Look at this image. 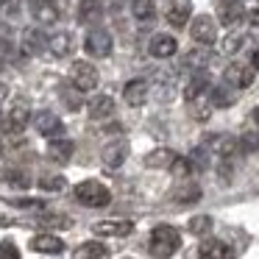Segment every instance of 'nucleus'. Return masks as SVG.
Returning <instances> with one entry per match:
<instances>
[{
  "label": "nucleus",
  "mask_w": 259,
  "mask_h": 259,
  "mask_svg": "<svg viewBox=\"0 0 259 259\" xmlns=\"http://www.w3.org/2000/svg\"><path fill=\"white\" fill-rule=\"evenodd\" d=\"M190 36L198 42V45H203V48L214 45V39H218V23H214L212 17H206V14H201V17L192 20Z\"/></svg>",
  "instance_id": "6"
},
{
  "label": "nucleus",
  "mask_w": 259,
  "mask_h": 259,
  "mask_svg": "<svg viewBox=\"0 0 259 259\" xmlns=\"http://www.w3.org/2000/svg\"><path fill=\"white\" fill-rule=\"evenodd\" d=\"M123 98L128 106H142L148 101V81L145 78H134L123 87Z\"/></svg>",
  "instance_id": "15"
},
{
  "label": "nucleus",
  "mask_w": 259,
  "mask_h": 259,
  "mask_svg": "<svg viewBox=\"0 0 259 259\" xmlns=\"http://www.w3.org/2000/svg\"><path fill=\"white\" fill-rule=\"evenodd\" d=\"M67 187V181L62 179V176H42L39 179V190H48V192H59Z\"/></svg>",
  "instance_id": "33"
},
{
  "label": "nucleus",
  "mask_w": 259,
  "mask_h": 259,
  "mask_svg": "<svg viewBox=\"0 0 259 259\" xmlns=\"http://www.w3.org/2000/svg\"><path fill=\"white\" fill-rule=\"evenodd\" d=\"M84 51L90 53L92 59H106L112 53V34L103 28H92L87 31L84 36Z\"/></svg>",
  "instance_id": "5"
},
{
  "label": "nucleus",
  "mask_w": 259,
  "mask_h": 259,
  "mask_svg": "<svg viewBox=\"0 0 259 259\" xmlns=\"http://www.w3.org/2000/svg\"><path fill=\"white\" fill-rule=\"evenodd\" d=\"M73 192H75V201L84 203V206H92V209H101L112 201V192L95 179H87V181H81V184H75Z\"/></svg>",
  "instance_id": "2"
},
{
  "label": "nucleus",
  "mask_w": 259,
  "mask_h": 259,
  "mask_svg": "<svg viewBox=\"0 0 259 259\" xmlns=\"http://www.w3.org/2000/svg\"><path fill=\"white\" fill-rule=\"evenodd\" d=\"M223 81L229 87H234V90H245V87L253 84V67H248V64H229V67L223 70Z\"/></svg>",
  "instance_id": "8"
},
{
  "label": "nucleus",
  "mask_w": 259,
  "mask_h": 259,
  "mask_svg": "<svg viewBox=\"0 0 259 259\" xmlns=\"http://www.w3.org/2000/svg\"><path fill=\"white\" fill-rule=\"evenodd\" d=\"M251 67H253V70H259V48L251 53Z\"/></svg>",
  "instance_id": "42"
},
{
  "label": "nucleus",
  "mask_w": 259,
  "mask_h": 259,
  "mask_svg": "<svg viewBox=\"0 0 259 259\" xmlns=\"http://www.w3.org/2000/svg\"><path fill=\"white\" fill-rule=\"evenodd\" d=\"M173 198H176L179 203H195L198 198H201V187H198V184H190V181H187L181 190H176Z\"/></svg>",
  "instance_id": "29"
},
{
  "label": "nucleus",
  "mask_w": 259,
  "mask_h": 259,
  "mask_svg": "<svg viewBox=\"0 0 259 259\" xmlns=\"http://www.w3.org/2000/svg\"><path fill=\"white\" fill-rule=\"evenodd\" d=\"M176 159V153L170 151V148H156V151H151L145 156V164L148 167H170Z\"/></svg>",
  "instance_id": "23"
},
{
  "label": "nucleus",
  "mask_w": 259,
  "mask_h": 259,
  "mask_svg": "<svg viewBox=\"0 0 259 259\" xmlns=\"http://www.w3.org/2000/svg\"><path fill=\"white\" fill-rule=\"evenodd\" d=\"M131 14L140 23H148L156 17V6H153V0H131Z\"/></svg>",
  "instance_id": "24"
},
{
  "label": "nucleus",
  "mask_w": 259,
  "mask_h": 259,
  "mask_svg": "<svg viewBox=\"0 0 259 259\" xmlns=\"http://www.w3.org/2000/svg\"><path fill=\"white\" fill-rule=\"evenodd\" d=\"M39 223L56 226V229H67V226H73V218L70 214H45V218H39Z\"/></svg>",
  "instance_id": "34"
},
{
  "label": "nucleus",
  "mask_w": 259,
  "mask_h": 259,
  "mask_svg": "<svg viewBox=\"0 0 259 259\" xmlns=\"http://www.w3.org/2000/svg\"><path fill=\"white\" fill-rule=\"evenodd\" d=\"M251 17H253V20H259V6H256V9H253V12H251Z\"/></svg>",
  "instance_id": "45"
},
{
  "label": "nucleus",
  "mask_w": 259,
  "mask_h": 259,
  "mask_svg": "<svg viewBox=\"0 0 259 259\" xmlns=\"http://www.w3.org/2000/svg\"><path fill=\"white\" fill-rule=\"evenodd\" d=\"M6 95H9V87L3 84V81H0V101H3V98H6Z\"/></svg>",
  "instance_id": "43"
},
{
  "label": "nucleus",
  "mask_w": 259,
  "mask_h": 259,
  "mask_svg": "<svg viewBox=\"0 0 259 259\" xmlns=\"http://www.w3.org/2000/svg\"><path fill=\"white\" fill-rule=\"evenodd\" d=\"M242 42H245V36L240 34V31H234V34H229L223 39V53H237L242 48Z\"/></svg>",
  "instance_id": "35"
},
{
  "label": "nucleus",
  "mask_w": 259,
  "mask_h": 259,
  "mask_svg": "<svg viewBox=\"0 0 259 259\" xmlns=\"http://www.w3.org/2000/svg\"><path fill=\"white\" fill-rule=\"evenodd\" d=\"M6 181H9V184H14V187H20V190H25V187L31 184L28 176H25L23 170H9V173H6Z\"/></svg>",
  "instance_id": "37"
},
{
  "label": "nucleus",
  "mask_w": 259,
  "mask_h": 259,
  "mask_svg": "<svg viewBox=\"0 0 259 259\" xmlns=\"http://www.w3.org/2000/svg\"><path fill=\"white\" fill-rule=\"evenodd\" d=\"M212 90L206 81V75H195V78H190V84L184 87V98L187 101H195L198 95H206V92Z\"/></svg>",
  "instance_id": "25"
},
{
  "label": "nucleus",
  "mask_w": 259,
  "mask_h": 259,
  "mask_svg": "<svg viewBox=\"0 0 259 259\" xmlns=\"http://www.w3.org/2000/svg\"><path fill=\"white\" fill-rule=\"evenodd\" d=\"M240 151L259 153V134H256V131H245V134L240 137Z\"/></svg>",
  "instance_id": "32"
},
{
  "label": "nucleus",
  "mask_w": 259,
  "mask_h": 259,
  "mask_svg": "<svg viewBox=\"0 0 259 259\" xmlns=\"http://www.w3.org/2000/svg\"><path fill=\"white\" fill-rule=\"evenodd\" d=\"M78 259H106L109 256V248L101 245V242H84V245L75 251Z\"/></svg>",
  "instance_id": "26"
},
{
  "label": "nucleus",
  "mask_w": 259,
  "mask_h": 259,
  "mask_svg": "<svg viewBox=\"0 0 259 259\" xmlns=\"http://www.w3.org/2000/svg\"><path fill=\"white\" fill-rule=\"evenodd\" d=\"M176 51H179V42H176V36H170V34H156L151 42H148V53H151L153 59H170Z\"/></svg>",
  "instance_id": "11"
},
{
  "label": "nucleus",
  "mask_w": 259,
  "mask_h": 259,
  "mask_svg": "<svg viewBox=\"0 0 259 259\" xmlns=\"http://www.w3.org/2000/svg\"><path fill=\"white\" fill-rule=\"evenodd\" d=\"M48 45V39L42 36L39 28H28L25 31V48H28V53H42V48Z\"/></svg>",
  "instance_id": "28"
},
{
  "label": "nucleus",
  "mask_w": 259,
  "mask_h": 259,
  "mask_svg": "<svg viewBox=\"0 0 259 259\" xmlns=\"http://www.w3.org/2000/svg\"><path fill=\"white\" fill-rule=\"evenodd\" d=\"M31 120V106L25 98H17V101L12 103V109L6 112V123H3V128L9 131V134H23V128L28 125Z\"/></svg>",
  "instance_id": "4"
},
{
  "label": "nucleus",
  "mask_w": 259,
  "mask_h": 259,
  "mask_svg": "<svg viewBox=\"0 0 259 259\" xmlns=\"http://www.w3.org/2000/svg\"><path fill=\"white\" fill-rule=\"evenodd\" d=\"M209 148H212L220 159H231L240 151V140H234V137H229V134H218V137H209Z\"/></svg>",
  "instance_id": "14"
},
{
  "label": "nucleus",
  "mask_w": 259,
  "mask_h": 259,
  "mask_svg": "<svg viewBox=\"0 0 259 259\" xmlns=\"http://www.w3.org/2000/svg\"><path fill=\"white\" fill-rule=\"evenodd\" d=\"M167 170L176 176V179H190V173H192V162H190L187 156H179V153H176L173 164H170Z\"/></svg>",
  "instance_id": "30"
},
{
  "label": "nucleus",
  "mask_w": 259,
  "mask_h": 259,
  "mask_svg": "<svg viewBox=\"0 0 259 259\" xmlns=\"http://www.w3.org/2000/svg\"><path fill=\"white\" fill-rule=\"evenodd\" d=\"M73 151H75V145H73V140H64V137H53L51 140V145H48V156L53 159V162H70V156H73Z\"/></svg>",
  "instance_id": "17"
},
{
  "label": "nucleus",
  "mask_w": 259,
  "mask_h": 259,
  "mask_svg": "<svg viewBox=\"0 0 259 259\" xmlns=\"http://www.w3.org/2000/svg\"><path fill=\"white\" fill-rule=\"evenodd\" d=\"M190 17H192L190 0H173L167 6V12H164V20H167L173 28H184V25L190 23Z\"/></svg>",
  "instance_id": "10"
},
{
  "label": "nucleus",
  "mask_w": 259,
  "mask_h": 259,
  "mask_svg": "<svg viewBox=\"0 0 259 259\" xmlns=\"http://www.w3.org/2000/svg\"><path fill=\"white\" fill-rule=\"evenodd\" d=\"M31 248H34L36 253H62L64 242L59 240L56 234H36L34 240H31Z\"/></svg>",
  "instance_id": "18"
},
{
  "label": "nucleus",
  "mask_w": 259,
  "mask_h": 259,
  "mask_svg": "<svg viewBox=\"0 0 259 259\" xmlns=\"http://www.w3.org/2000/svg\"><path fill=\"white\" fill-rule=\"evenodd\" d=\"M101 14H103L101 0H81V6H78V20L81 23H98Z\"/></svg>",
  "instance_id": "22"
},
{
  "label": "nucleus",
  "mask_w": 259,
  "mask_h": 259,
  "mask_svg": "<svg viewBox=\"0 0 259 259\" xmlns=\"http://www.w3.org/2000/svg\"><path fill=\"white\" fill-rule=\"evenodd\" d=\"M92 231L101 237H128L134 231V223L131 220H101L92 226Z\"/></svg>",
  "instance_id": "13"
},
{
  "label": "nucleus",
  "mask_w": 259,
  "mask_h": 259,
  "mask_svg": "<svg viewBox=\"0 0 259 259\" xmlns=\"http://www.w3.org/2000/svg\"><path fill=\"white\" fill-rule=\"evenodd\" d=\"M190 162L192 164H198V167H206V164H209V159H206V151H203V148H195V151H192L190 153Z\"/></svg>",
  "instance_id": "41"
},
{
  "label": "nucleus",
  "mask_w": 259,
  "mask_h": 259,
  "mask_svg": "<svg viewBox=\"0 0 259 259\" xmlns=\"http://www.w3.org/2000/svg\"><path fill=\"white\" fill-rule=\"evenodd\" d=\"M98 70L92 67L90 62H75L73 67H70V84L75 87L78 92H90L98 87Z\"/></svg>",
  "instance_id": "3"
},
{
  "label": "nucleus",
  "mask_w": 259,
  "mask_h": 259,
  "mask_svg": "<svg viewBox=\"0 0 259 259\" xmlns=\"http://www.w3.org/2000/svg\"><path fill=\"white\" fill-rule=\"evenodd\" d=\"M209 98H212V106H231V103H234V98L229 95V92L226 90H209Z\"/></svg>",
  "instance_id": "36"
},
{
  "label": "nucleus",
  "mask_w": 259,
  "mask_h": 259,
  "mask_svg": "<svg viewBox=\"0 0 259 259\" xmlns=\"http://www.w3.org/2000/svg\"><path fill=\"white\" fill-rule=\"evenodd\" d=\"M0 259H20V248L12 240H3L0 242Z\"/></svg>",
  "instance_id": "39"
},
{
  "label": "nucleus",
  "mask_w": 259,
  "mask_h": 259,
  "mask_svg": "<svg viewBox=\"0 0 259 259\" xmlns=\"http://www.w3.org/2000/svg\"><path fill=\"white\" fill-rule=\"evenodd\" d=\"M206 62H209V53L206 51H192L190 56L184 59L187 67H201V64H206Z\"/></svg>",
  "instance_id": "40"
},
{
  "label": "nucleus",
  "mask_w": 259,
  "mask_h": 259,
  "mask_svg": "<svg viewBox=\"0 0 259 259\" xmlns=\"http://www.w3.org/2000/svg\"><path fill=\"white\" fill-rule=\"evenodd\" d=\"M212 218H209V214H198V218H192L190 220V231L192 234H209V231H212Z\"/></svg>",
  "instance_id": "31"
},
{
  "label": "nucleus",
  "mask_w": 259,
  "mask_h": 259,
  "mask_svg": "<svg viewBox=\"0 0 259 259\" xmlns=\"http://www.w3.org/2000/svg\"><path fill=\"white\" fill-rule=\"evenodd\" d=\"M206 95H209V92H206ZM206 95H198L195 101H187V103H190V114L195 120H209V114H212V112H209L212 106H209Z\"/></svg>",
  "instance_id": "27"
},
{
  "label": "nucleus",
  "mask_w": 259,
  "mask_h": 259,
  "mask_svg": "<svg viewBox=\"0 0 259 259\" xmlns=\"http://www.w3.org/2000/svg\"><path fill=\"white\" fill-rule=\"evenodd\" d=\"M31 14L36 23L42 25H53L59 20V6L56 0H31Z\"/></svg>",
  "instance_id": "12"
},
{
  "label": "nucleus",
  "mask_w": 259,
  "mask_h": 259,
  "mask_svg": "<svg viewBox=\"0 0 259 259\" xmlns=\"http://www.w3.org/2000/svg\"><path fill=\"white\" fill-rule=\"evenodd\" d=\"M179 245H181L179 229H173V226H156L151 231V245H148V251L153 256H173L179 251Z\"/></svg>",
  "instance_id": "1"
},
{
  "label": "nucleus",
  "mask_w": 259,
  "mask_h": 259,
  "mask_svg": "<svg viewBox=\"0 0 259 259\" xmlns=\"http://www.w3.org/2000/svg\"><path fill=\"white\" fill-rule=\"evenodd\" d=\"M112 112H114V101L109 95H98V98H92V101L87 103V114H90L92 120H103Z\"/></svg>",
  "instance_id": "19"
},
{
  "label": "nucleus",
  "mask_w": 259,
  "mask_h": 259,
  "mask_svg": "<svg viewBox=\"0 0 259 259\" xmlns=\"http://www.w3.org/2000/svg\"><path fill=\"white\" fill-rule=\"evenodd\" d=\"M218 20L226 25V28H234L245 20V6L240 0H220L218 3Z\"/></svg>",
  "instance_id": "7"
},
{
  "label": "nucleus",
  "mask_w": 259,
  "mask_h": 259,
  "mask_svg": "<svg viewBox=\"0 0 259 259\" xmlns=\"http://www.w3.org/2000/svg\"><path fill=\"white\" fill-rule=\"evenodd\" d=\"M34 128L39 131L42 137H59V134H64V123H62V117L59 114H53V112H39L34 117Z\"/></svg>",
  "instance_id": "9"
},
{
  "label": "nucleus",
  "mask_w": 259,
  "mask_h": 259,
  "mask_svg": "<svg viewBox=\"0 0 259 259\" xmlns=\"http://www.w3.org/2000/svg\"><path fill=\"white\" fill-rule=\"evenodd\" d=\"M253 123H256V125H259V106H256V109H253Z\"/></svg>",
  "instance_id": "44"
},
{
  "label": "nucleus",
  "mask_w": 259,
  "mask_h": 259,
  "mask_svg": "<svg viewBox=\"0 0 259 259\" xmlns=\"http://www.w3.org/2000/svg\"><path fill=\"white\" fill-rule=\"evenodd\" d=\"M101 156H103V164H106V167H120V164L125 162V156H128V142L125 140L109 142Z\"/></svg>",
  "instance_id": "16"
},
{
  "label": "nucleus",
  "mask_w": 259,
  "mask_h": 259,
  "mask_svg": "<svg viewBox=\"0 0 259 259\" xmlns=\"http://www.w3.org/2000/svg\"><path fill=\"white\" fill-rule=\"evenodd\" d=\"M9 203L17 209H45L42 201H34V198H9Z\"/></svg>",
  "instance_id": "38"
},
{
  "label": "nucleus",
  "mask_w": 259,
  "mask_h": 259,
  "mask_svg": "<svg viewBox=\"0 0 259 259\" xmlns=\"http://www.w3.org/2000/svg\"><path fill=\"white\" fill-rule=\"evenodd\" d=\"M231 253L234 251L220 240H206L201 248H198V256H203V259H226V256H231Z\"/></svg>",
  "instance_id": "20"
},
{
  "label": "nucleus",
  "mask_w": 259,
  "mask_h": 259,
  "mask_svg": "<svg viewBox=\"0 0 259 259\" xmlns=\"http://www.w3.org/2000/svg\"><path fill=\"white\" fill-rule=\"evenodd\" d=\"M48 48H51L53 56H70V53H73V36H70L67 31H62V34L48 39Z\"/></svg>",
  "instance_id": "21"
}]
</instances>
